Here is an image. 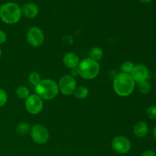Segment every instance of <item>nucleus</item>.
<instances>
[{
	"instance_id": "obj_7",
	"label": "nucleus",
	"mask_w": 156,
	"mask_h": 156,
	"mask_svg": "<svg viewBox=\"0 0 156 156\" xmlns=\"http://www.w3.org/2000/svg\"><path fill=\"white\" fill-rule=\"evenodd\" d=\"M44 108L43 100L36 94H30L25 100V108L31 114H38Z\"/></svg>"
},
{
	"instance_id": "obj_26",
	"label": "nucleus",
	"mask_w": 156,
	"mask_h": 156,
	"mask_svg": "<svg viewBox=\"0 0 156 156\" xmlns=\"http://www.w3.org/2000/svg\"><path fill=\"white\" fill-rule=\"evenodd\" d=\"M139 2L142 3H149L152 1V0H138Z\"/></svg>"
},
{
	"instance_id": "obj_13",
	"label": "nucleus",
	"mask_w": 156,
	"mask_h": 156,
	"mask_svg": "<svg viewBox=\"0 0 156 156\" xmlns=\"http://www.w3.org/2000/svg\"><path fill=\"white\" fill-rule=\"evenodd\" d=\"M149 131V125L144 121H140L135 124L133 127V133L138 138H144Z\"/></svg>"
},
{
	"instance_id": "obj_20",
	"label": "nucleus",
	"mask_w": 156,
	"mask_h": 156,
	"mask_svg": "<svg viewBox=\"0 0 156 156\" xmlns=\"http://www.w3.org/2000/svg\"><path fill=\"white\" fill-rule=\"evenodd\" d=\"M134 64L131 61H125L121 66V70L123 73L130 74L134 68Z\"/></svg>"
},
{
	"instance_id": "obj_4",
	"label": "nucleus",
	"mask_w": 156,
	"mask_h": 156,
	"mask_svg": "<svg viewBox=\"0 0 156 156\" xmlns=\"http://www.w3.org/2000/svg\"><path fill=\"white\" fill-rule=\"evenodd\" d=\"M79 76L87 80L94 79L98 76L100 72V66L98 62L90 58H85L79 62L77 67Z\"/></svg>"
},
{
	"instance_id": "obj_10",
	"label": "nucleus",
	"mask_w": 156,
	"mask_h": 156,
	"mask_svg": "<svg viewBox=\"0 0 156 156\" xmlns=\"http://www.w3.org/2000/svg\"><path fill=\"white\" fill-rule=\"evenodd\" d=\"M133 79L136 83L143 82V81H148L150 78V72L146 66L143 64H137L134 66L132 73H130Z\"/></svg>"
},
{
	"instance_id": "obj_24",
	"label": "nucleus",
	"mask_w": 156,
	"mask_h": 156,
	"mask_svg": "<svg viewBox=\"0 0 156 156\" xmlns=\"http://www.w3.org/2000/svg\"><path fill=\"white\" fill-rule=\"evenodd\" d=\"M141 156H156V153L153 150H146L142 154Z\"/></svg>"
},
{
	"instance_id": "obj_21",
	"label": "nucleus",
	"mask_w": 156,
	"mask_h": 156,
	"mask_svg": "<svg viewBox=\"0 0 156 156\" xmlns=\"http://www.w3.org/2000/svg\"><path fill=\"white\" fill-rule=\"evenodd\" d=\"M146 115L151 120H156V105H152L147 108Z\"/></svg>"
},
{
	"instance_id": "obj_25",
	"label": "nucleus",
	"mask_w": 156,
	"mask_h": 156,
	"mask_svg": "<svg viewBox=\"0 0 156 156\" xmlns=\"http://www.w3.org/2000/svg\"><path fill=\"white\" fill-rule=\"evenodd\" d=\"M71 74L73 78L75 77V76H79V71H78V69L77 68H75V69H71Z\"/></svg>"
},
{
	"instance_id": "obj_9",
	"label": "nucleus",
	"mask_w": 156,
	"mask_h": 156,
	"mask_svg": "<svg viewBox=\"0 0 156 156\" xmlns=\"http://www.w3.org/2000/svg\"><path fill=\"white\" fill-rule=\"evenodd\" d=\"M113 150L119 154H126L130 150L131 143L129 140L123 136H118L113 139L111 142Z\"/></svg>"
},
{
	"instance_id": "obj_16",
	"label": "nucleus",
	"mask_w": 156,
	"mask_h": 156,
	"mask_svg": "<svg viewBox=\"0 0 156 156\" xmlns=\"http://www.w3.org/2000/svg\"><path fill=\"white\" fill-rule=\"evenodd\" d=\"M30 124L27 123H20L15 128V131L20 136H25L30 131Z\"/></svg>"
},
{
	"instance_id": "obj_27",
	"label": "nucleus",
	"mask_w": 156,
	"mask_h": 156,
	"mask_svg": "<svg viewBox=\"0 0 156 156\" xmlns=\"http://www.w3.org/2000/svg\"><path fill=\"white\" fill-rule=\"evenodd\" d=\"M153 136H154V139L156 140V126L153 129Z\"/></svg>"
},
{
	"instance_id": "obj_23",
	"label": "nucleus",
	"mask_w": 156,
	"mask_h": 156,
	"mask_svg": "<svg viewBox=\"0 0 156 156\" xmlns=\"http://www.w3.org/2000/svg\"><path fill=\"white\" fill-rule=\"evenodd\" d=\"M7 39V35H6L5 32L3 30H0V44H4Z\"/></svg>"
},
{
	"instance_id": "obj_17",
	"label": "nucleus",
	"mask_w": 156,
	"mask_h": 156,
	"mask_svg": "<svg viewBox=\"0 0 156 156\" xmlns=\"http://www.w3.org/2000/svg\"><path fill=\"white\" fill-rule=\"evenodd\" d=\"M137 89L142 94H149L152 89V85L149 81H143L137 83Z\"/></svg>"
},
{
	"instance_id": "obj_11",
	"label": "nucleus",
	"mask_w": 156,
	"mask_h": 156,
	"mask_svg": "<svg viewBox=\"0 0 156 156\" xmlns=\"http://www.w3.org/2000/svg\"><path fill=\"white\" fill-rule=\"evenodd\" d=\"M21 9L22 15H24L26 18H34L39 13V8L37 5L34 2L24 3Z\"/></svg>"
},
{
	"instance_id": "obj_14",
	"label": "nucleus",
	"mask_w": 156,
	"mask_h": 156,
	"mask_svg": "<svg viewBox=\"0 0 156 156\" xmlns=\"http://www.w3.org/2000/svg\"><path fill=\"white\" fill-rule=\"evenodd\" d=\"M89 56L90 59H93V60L96 61V62H98L103 57V50L100 47H93L90 50Z\"/></svg>"
},
{
	"instance_id": "obj_18",
	"label": "nucleus",
	"mask_w": 156,
	"mask_h": 156,
	"mask_svg": "<svg viewBox=\"0 0 156 156\" xmlns=\"http://www.w3.org/2000/svg\"><path fill=\"white\" fill-rule=\"evenodd\" d=\"M16 94L20 99L26 100L30 95V91L28 88L25 86H19L16 90Z\"/></svg>"
},
{
	"instance_id": "obj_5",
	"label": "nucleus",
	"mask_w": 156,
	"mask_h": 156,
	"mask_svg": "<svg viewBox=\"0 0 156 156\" xmlns=\"http://www.w3.org/2000/svg\"><path fill=\"white\" fill-rule=\"evenodd\" d=\"M30 134L33 141L37 144H45L49 140V131L44 125H34L30 129Z\"/></svg>"
},
{
	"instance_id": "obj_30",
	"label": "nucleus",
	"mask_w": 156,
	"mask_h": 156,
	"mask_svg": "<svg viewBox=\"0 0 156 156\" xmlns=\"http://www.w3.org/2000/svg\"><path fill=\"white\" fill-rule=\"evenodd\" d=\"M155 56H156V54H155Z\"/></svg>"
},
{
	"instance_id": "obj_6",
	"label": "nucleus",
	"mask_w": 156,
	"mask_h": 156,
	"mask_svg": "<svg viewBox=\"0 0 156 156\" xmlns=\"http://www.w3.org/2000/svg\"><path fill=\"white\" fill-rule=\"evenodd\" d=\"M58 87L60 92L64 95L73 94L75 90L77 88L76 80L69 75L62 76L58 83Z\"/></svg>"
},
{
	"instance_id": "obj_15",
	"label": "nucleus",
	"mask_w": 156,
	"mask_h": 156,
	"mask_svg": "<svg viewBox=\"0 0 156 156\" xmlns=\"http://www.w3.org/2000/svg\"><path fill=\"white\" fill-rule=\"evenodd\" d=\"M73 94L76 98L79 99H85L89 94V91L88 88L85 86H79L76 88Z\"/></svg>"
},
{
	"instance_id": "obj_28",
	"label": "nucleus",
	"mask_w": 156,
	"mask_h": 156,
	"mask_svg": "<svg viewBox=\"0 0 156 156\" xmlns=\"http://www.w3.org/2000/svg\"><path fill=\"white\" fill-rule=\"evenodd\" d=\"M2 56V50H1V48H0V57H1Z\"/></svg>"
},
{
	"instance_id": "obj_3",
	"label": "nucleus",
	"mask_w": 156,
	"mask_h": 156,
	"mask_svg": "<svg viewBox=\"0 0 156 156\" xmlns=\"http://www.w3.org/2000/svg\"><path fill=\"white\" fill-rule=\"evenodd\" d=\"M35 91L42 100H51L59 93V87L56 82L51 79H42L35 86Z\"/></svg>"
},
{
	"instance_id": "obj_12",
	"label": "nucleus",
	"mask_w": 156,
	"mask_h": 156,
	"mask_svg": "<svg viewBox=\"0 0 156 156\" xmlns=\"http://www.w3.org/2000/svg\"><path fill=\"white\" fill-rule=\"evenodd\" d=\"M63 64L69 69L77 68L79 64V58L76 53H68L64 56L62 59Z\"/></svg>"
},
{
	"instance_id": "obj_2",
	"label": "nucleus",
	"mask_w": 156,
	"mask_h": 156,
	"mask_svg": "<svg viewBox=\"0 0 156 156\" xmlns=\"http://www.w3.org/2000/svg\"><path fill=\"white\" fill-rule=\"evenodd\" d=\"M21 16V7L15 2H6L0 8V18L5 24H16L20 21Z\"/></svg>"
},
{
	"instance_id": "obj_19",
	"label": "nucleus",
	"mask_w": 156,
	"mask_h": 156,
	"mask_svg": "<svg viewBox=\"0 0 156 156\" xmlns=\"http://www.w3.org/2000/svg\"><path fill=\"white\" fill-rule=\"evenodd\" d=\"M28 80L31 85L36 86L42 79H41V75H40L39 73H37V72H31V73L29 74Z\"/></svg>"
},
{
	"instance_id": "obj_22",
	"label": "nucleus",
	"mask_w": 156,
	"mask_h": 156,
	"mask_svg": "<svg viewBox=\"0 0 156 156\" xmlns=\"http://www.w3.org/2000/svg\"><path fill=\"white\" fill-rule=\"evenodd\" d=\"M8 101V94L4 89L0 88V107H3Z\"/></svg>"
},
{
	"instance_id": "obj_1",
	"label": "nucleus",
	"mask_w": 156,
	"mask_h": 156,
	"mask_svg": "<svg viewBox=\"0 0 156 156\" xmlns=\"http://www.w3.org/2000/svg\"><path fill=\"white\" fill-rule=\"evenodd\" d=\"M136 82L130 74L120 73L116 76L114 80V89L116 94L120 97L130 95L134 91Z\"/></svg>"
},
{
	"instance_id": "obj_8",
	"label": "nucleus",
	"mask_w": 156,
	"mask_h": 156,
	"mask_svg": "<svg viewBox=\"0 0 156 156\" xmlns=\"http://www.w3.org/2000/svg\"><path fill=\"white\" fill-rule=\"evenodd\" d=\"M27 41L30 46L38 47L42 45L44 41V34L38 27H32L27 33Z\"/></svg>"
},
{
	"instance_id": "obj_29",
	"label": "nucleus",
	"mask_w": 156,
	"mask_h": 156,
	"mask_svg": "<svg viewBox=\"0 0 156 156\" xmlns=\"http://www.w3.org/2000/svg\"><path fill=\"white\" fill-rule=\"evenodd\" d=\"M155 82H156V72H155Z\"/></svg>"
}]
</instances>
